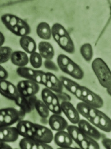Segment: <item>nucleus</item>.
I'll return each mask as SVG.
<instances>
[{
  "instance_id": "nucleus-1",
  "label": "nucleus",
  "mask_w": 111,
  "mask_h": 149,
  "mask_svg": "<svg viewBox=\"0 0 111 149\" xmlns=\"http://www.w3.org/2000/svg\"><path fill=\"white\" fill-rule=\"evenodd\" d=\"M76 108L80 115L86 118L96 127L106 132H111V118L99 109L93 107L82 102L77 104Z\"/></svg>"
},
{
  "instance_id": "nucleus-2",
  "label": "nucleus",
  "mask_w": 111,
  "mask_h": 149,
  "mask_svg": "<svg viewBox=\"0 0 111 149\" xmlns=\"http://www.w3.org/2000/svg\"><path fill=\"white\" fill-rule=\"evenodd\" d=\"M74 142L82 149H99L100 146L96 140L86 135L77 126L69 125L66 129Z\"/></svg>"
},
{
  "instance_id": "nucleus-3",
  "label": "nucleus",
  "mask_w": 111,
  "mask_h": 149,
  "mask_svg": "<svg viewBox=\"0 0 111 149\" xmlns=\"http://www.w3.org/2000/svg\"><path fill=\"white\" fill-rule=\"evenodd\" d=\"M92 68L100 85L105 88H111V70L107 63L101 58H96L92 63Z\"/></svg>"
},
{
  "instance_id": "nucleus-4",
  "label": "nucleus",
  "mask_w": 111,
  "mask_h": 149,
  "mask_svg": "<svg viewBox=\"0 0 111 149\" xmlns=\"http://www.w3.org/2000/svg\"><path fill=\"white\" fill-rule=\"evenodd\" d=\"M58 68L64 73L70 75L77 80H82L84 77V72L81 67L75 63L69 56L60 54L57 57Z\"/></svg>"
},
{
  "instance_id": "nucleus-5",
  "label": "nucleus",
  "mask_w": 111,
  "mask_h": 149,
  "mask_svg": "<svg viewBox=\"0 0 111 149\" xmlns=\"http://www.w3.org/2000/svg\"><path fill=\"white\" fill-rule=\"evenodd\" d=\"M74 95L82 102L93 107L100 109L104 106V101L101 97L86 87L80 86Z\"/></svg>"
},
{
  "instance_id": "nucleus-6",
  "label": "nucleus",
  "mask_w": 111,
  "mask_h": 149,
  "mask_svg": "<svg viewBox=\"0 0 111 149\" xmlns=\"http://www.w3.org/2000/svg\"><path fill=\"white\" fill-rule=\"evenodd\" d=\"M21 113L13 107L0 109V129L9 127L21 119Z\"/></svg>"
},
{
  "instance_id": "nucleus-7",
  "label": "nucleus",
  "mask_w": 111,
  "mask_h": 149,
  "mask_svg": "<svg viewBox=\"0 0 111 149\" xmlns=\"http://www.w3.org/2000/svg\"><path fill=\"white\" fill-rule=\"evenodd\" d=\"M32 135L31 138L46 144L50 143L54 139L53 131L44 126L33 123L32 126Z\"/></svg>"
},
{
  "instance_id": "nucleus-8",
  "label": "nucleus",
  "mask_w": 111,
  "mask_h": 149,
  "mask_svg": "<svg viewBox=\"0 0 111 149\" xmlns=\"http://www.w3.org/2000/svg\"><path fill=\"white\" fill-rule=\"evenodd\" d=\"M17 88L20 95L26 97L36 95L40 90L39 84L29 80L19 81Z\"/></svg>"
},
{
  "instance_id": "nucleus-9",
  "label": "nucleus",
  "mask_w": 111,
  "mask_h": 149,
  "mask_svg": "<svg viewBox=\"0 0 111 149\" xmlns=\"http://www.w3.org/2000/svg\"><path fill=\"white\" fill-rule=\"evenodd\" d=\"M17 73L22 78L42 84V78L45 72L41 70H37L29 67H18L17 69Z\"/></svg>"
},
{
  "instance_id": "nucleus-10",
  "label": "nucleus",
  "mask_w": 111,
  "mask_h": 149,
  "mask_svg": "<svg viewBox=\"0 0 111 149\" xmlns=\"http://www.w3.org/2000/svg\"><path fill=\"white\" fill-rule=\"evenodd\" d=\"M0 94L8 99L15 101L19 96L17 87L6 80H0Z\"/></svg>"
},
{
  "instance_id": "nucleus-11",
  "label": "nucleus",
  "mask_w": 111,
  "mask_h": 149,
  "mask_svg": "<svg viewBox=\"0 0 111 149\" xmlns=\"http://www.w3.org/2000/svg\"><path fill=\"white\" fill-rule=\"evenodd\" d=\"M60 107L62 112L64 113L69 120L74 125H77L80 120V117L74 105L70 102H62Z\"/></svg>"
},
{
  "instance_id": "nucleus-12",
  "label": "nucleus",
  "mask_w": 111,
  "mask_h": 149,
  "mask_svg": "<svg viewBox=\"0 0 111 149\" xmlns=\"http://www.w3.org/2000/svg\"><path fill=\"white\" fill-rule=\"evenodd\" d=\"M77 125V127L83 132L95 140L97 141L101 139V135L100 131L87 120L80 119Z\"/></svg>"
},
{
  "instance_id": "nucleus-13",
  "label": "nucleus",
  "mask_w": 111,
  "mask_h": 149,
  "mask_svg": "<svg viewBox=\"0 0 111 149\" xmlns=\"http://www.w3.org/2000/svg\"><path fill=\"white\" fill-rule=\"evenodd\" d=\"M53 140L56 145L61 148H70L73 144V140L70 135L64 130L56 131Z\"/></svg>"
},
{
  "instance_id": "nucleus-14",
  "label": "nucleus",
  "mask_w": 111,
  "mask_h": 149,
  "mask_svg": "<svg viewBox=\"0 0 111 149\" xmlns=\"http://www.w3.org/2000/svg\"><path fill=\"white\" fill-rule=\"evenodd\" d=\"M18 132L16 127H6L0 129V141L6 142L11 143L17 141L18 139Z\"/></svg>"
},
{
  "instance_id": "nucleus-15",
  "label": "nucleus",
  "mask_w": 111,
  "mask_h": 149,
  "mask_svg": "<svg viewBox=\"0 0 111 149\" xmlns=\"http://www.w3.org/2000/svg\"><path fill=\"white\" fill-rule=\"evenodd\" d=\"M21 149H49L53 148L48 144L39 142L30 138H23L19 143Z\"/></svg>"
},
{
  "instance_id": "nucleus-16",
  "label": "nucleus",
  "mask_w": 111,
  "mask_h": 149,
  "mask_svg": "<svg viewBox=\"0 0 111 149\" xmlns=\"http://www.w3.org/2000/svg\"><path fill=\"white\" fill-rule=\"evenodd\" d=\"M49 125L51 130L56 131L65 130L69 126L67 121L63 116L55 113L49 118Z\"/></svg>"
},
{
  "instance_id": "nucleus-17",
  "label": "nucleus",
  "mask_w": 111,
  "mask_h": 149,
  "mask_svg": "<svg viewBox=\"0 0 111 149\" xmlns=\"http://www.w3.org/2000/svg\"><path fill=\"white\" fill-rule=\"evenodd\" d=\"M56 43L65 52L70 54H74L75 48L74 41L68 32L59 37Z\"/></svg>"
},
{
  "instance_id": "nucleus-18",
  "label": "nucleus",
  "mask_w": 111,
  "mask_h": 149,
  "mask_svg": "<svg viewBox=\"0 0 111 149\" xmlns=\"http://www.w3.org/2000/svg\"><path fill=\"white\" fill-rule=\"evenodd\" d=\"M39 54L45 60H52L55 55V51L53 45L46 41H40L38 44Z\"/></svg>"
},
{
  "instance_id": "nucleus-19",
  "label": "nucleus",
  "mask_w": 111,
  "mask_h": 149,
  "mask_svg": "<svg viewBox=\"0 0 111 149\" xmlns=\"http://www.w3.org/2000/svg\"><path fill=\"white\" fill-rule=\"evenodd\" d=\"M46 74L47 81L45 86L56 93L63 91V86L60 79L53 73L46 72Z\"/></svg>"
},
{
  "instance_id": "nucleus-20",
  "label": "nucleus",
  "mask_w": 111,
  "mask_h": 149,
  "mask_svg": "<svg viewBox=\"0 0 111 149\" xmlns=\"http://www.w3.org/2000/svg\"><path fill=\"white\" fill-rule=\"evenodd\" d=\"M10 60L13 64L18 67H26L29 63V57L27 54L21 51H14L11 56Z\"/></svg>"
},
{
  "instance_id": "nucleus-21",
  "label": "nucleus",
  "mask_w": 111,
  "mask_h": 149,
  "mask_svg": "<svg viewBox=\"0 0 111 149\" xmlns=\"http://www.w3.org/2000/svg\"><path fill=\"white\" fill-rule=\"evenodd\" d=\"M19 44L21 47L26 54H29L30 55L36 52L37 44L35 40L29 36L21 37L19 40Z\"/></svg>"
},
{
  "instance_id": "nucleus-22",
  "label": "nucleus",
  "mask_w": 111,
  "mask_h": 149,
  "mask_svg": "<svg viewBox=\"0 0 111 149\" xmlns=\"http://www.w3.org/2000/svg\"><path fill=\"white\" fill-rule=\"evenodd\" d=\"M33 122L29 120H19L17 125V129L19 135L23 138H30L32 135V126Z\"/></svg>"
},
{
  "instance_id": "nucleus-23",
  "label": "nucleus",
  "mask_w": 111,
  "mask_h": 149,
  "mask_svg": "<svg viewBox=\"0 0 111 149\" xmlns=\"http://www.w3.org/2000/svg\"><path fill=\"white\" fill-rule=\"evenodd\" d=\"M38 36L41 39L48 40L51 38V28L50 25L46 22H40L36 29Z\"/></svg>"
},
{
  "instance_id": "nucleus-24",
  "label": "nucleus",
  "mask_w": 111,
  "mask_h": 149,
  "mask_svg": "<svg viewBox=\"0 0 111 149\" xmlns=\"http://www.w3.org/2000/svg\"><path fill=\"white\" fill-rule=\"evenodd\" d=\"M19 17L12 14H5L1 16V21L5 26L10 32L18 25Z\"/></svg>"
},
{
  "instance_id": "nucleus-25",
  "label": "nucleus",
  "mask_w": 111,
  "mask_h": 149,
  "mask_svg": "<svg viewBox=\"0 0 111 149\" xmlns=\"http://www.w3.org/2000/svg\"><path fill=\"white\" fill-rule=\"evenodd\" d=\"M59 79L61 81L63 87H64L70 93L74 95H75L76 90L80 87V85L68 77L60 76Z\"/></svg>"
},
{
  "instance_id": "nucleus-26",
  "label": "nucleus",
  "mask_w": 111,
  "mask_h": 149,
  "mask_svg": "<svg viewBox=\"0 0 111 149\" xmlns=\"http://www.w3.org/2000/svg\"><path fill=\"white\" fill-rule=\"evenodd\" d=\"M14 102L24 113H30L33 110L28 102L27 98L21 95H19L18 98Z\"/></svg>"
},
{
  "instance_id": "nucleus-27",
  "label": "nucleus",
  "mask_w": 111,
  "mask_h": 149,
  "mask_svg": "<svg viewBox=\"0 0 111 149\" xmlns=\"http://www.w3.org/2000/svg\"><path fill=\"white\" fill-rule=\"evenodd\" d=\"M80 54L83 58L88 62L92 60L93 56V51L92 45L90 43H86L82 45L80 49Z\"/></svg>"
},
{
  "instance_id": "nucleus-28",
  "label": "nucleus",
  "mask_w": 111,
  "mask_h": 149,
  "mask_svg": "<svg viewBox=\"0 0 111 149\" xmlns=\"http://www.w3.org/2000/svg\"><path fill=\"white\" fill-rule=\"evenodd\" d=\"M34 109L37 110L39 115L42 118H47L50 115V111L48 107L41 100L37 99Z\"/></svg>"
},
{
  "instance_id": "nucleus-29",
  "label": "nucleus",
  "mask_w": 111,
  "mask_h": 149,
  "mask_svg": "<svg viewBox=\"0 0 111 149\" xmlns=\"http://www.w3.org/2000/svg\"><path fill=\"white\" fill-rule=\"evenodd\" d=\"M67 32V31L66 28L59 23H55L51 27V35L56 42L58 41L59 37Z\"/></svg>"
},
{
  "instance_id": "nucleus-30",
  "label": "nucleus",
  "mask_w": 111,
  "mask_h": 149,
  "mask_svg": "<svg viewBox=\"0 0 111 149\" xmlns=\"http://www.w3.org/2000/svg\"><path fill=\"white\" fill-rule=\"evenodd\" d=\"M13 52L12 49L9 47L2 46L0 47V64L9 61Z\"/></svg>"
},
{
  "instance_id": "nucleus-31",
  "label": "nucleus",
  "mask_w": 111,
  "mask_h": 149,
  "mask_svg": "<svg viewBox=\"0 0 111 149\" xmlns=\"http://www.w3.org/2000/svg\"><path fill=\"white\" fill-rule=\"evenodd\" d=\"M42 57L40 55V54L35 52L32 54H30L29 57V62L30 63L31 65L35 69L40 68L43 64Z\"/></svg>"
},
{
  "instance_id": "nucleus-32",
  "label": "nucleus",
  "mask_w": 111,
  "mask_h": 149,
  "mask_svg": "<svg viewBox=\"0 0 111 149\" xmlns=\"http://www.w3.org/2000/svg\"><path fill=\"white\" fill-rule=\"evenodd\" d=\"M55 94L56 93L46 87L42 90L41 92L42 100L47 106L51 103L53 98Z\"/></svg>"
},
{
  "instance_id": "nucleus-33",
  "label": "nucleus",
  "mask_w": 111,
  "mask_h": 149,
  "mask_svg": "<svg viewBox=\"0 0 111 149\" xmlns=\"http://www.w3.org/2000/svg\"><path fill=\"white\" fill-rule=\"evenodd\" d=\"M51 103L54 106V113L55 114H58L60 115L62 112L61 110V107H60V103H59V99L58 97L56 96V94L54 96Z\"/></svg>"
},
{
  "instance_id": "nucleus-34",
  "label": "nucleus",
  "mask_w": 111,
  "mask_h": 149,
  "mask_svg": "<svg viewBox=\"0 0 111 149\" xmlns=\"http://www.w3.org/2000/svg\"><path fill=\"white\" fill-rule=\"evenodd\" d=\"M43 64H44L45 67L49 70H51L56 72L59 71L58 67L51 60H45Z\"/></svg>"
},
{
  "instance_id": "nucleus-35",
  "label": "nucleus",
  "mask_w": 111,
  "mask_h": 149,
  "mask_svg": "<svg viewBox=\"0 0 111 149\" xmlns=\"http://www.w3.org/2000/svg\"><path fill=\"white\" fill-rule=\"evenodd\" d=\"M56 94L58 99L59 100H61L62 102H70L71 99L70 95L66 93H63V91L60 93H56Z\"/></svg>"
},
{
  "instance_id": "nucleus-36",
  "label": "nucleus",
  "mask_w": 111,
  "mask_h": 149,
  "mask_svg": "<svg viewBox=\"0 0 111 149\" xmlns=\"http://www.w3.org/2000/svg\"><path fill=\"white\" fill-rule=\"evenodd\" d=\"M9 76L8 71L0 64V80H6Z\"/></svg>"
},
{
  "instance_id": "nucleus-37",
  "label": "nucleus",
  "mask_w": 111,
  "mask_h": 149,
  "mask_svg": "<svg viewBox=\"0 0 111 149\" xmlns=\"http://www.w3.org/2000/svg\"><path fill=\"white\" fill-rule=\"evenodd\" d=\"M27 98L28 102H29L31 107L32 108V109L33 110V109H34V106H35L36 102L37 99H38L37 97H36V95H33V96H31L30 97H28Z\"/></svg>"
},
{
  "instance_id": "nucleus-38",
  "label": "nucleus",
  "mask_w": 111,
  "mask_h": 149,
  "mask_svg": "<svg viewBox=\"0 0 111 149\" xmlns=\"http://www.w3.org/2000/svg\"><path fill=\"white\" fill-rule=\"evenodd\" d=\"M102 144L103 146L107 149H111V140L110 138H104L102 140Z\"/></svg>"
},
{
  "instance_id": "nucleus-39",
  "label": "nucleus",
  "mask_w": 111,
  "mask_h": 149,
  "mask_svg": "<svg viewBox=\"0 0 111 149\" xmlns=\"http://www.w3.org/2000/svg\"><path fill=\"white\" fill-rule=\"evenodd\" d=\"M12 147L7 143L0 141V149H12Z\"/></svg>"
},
{
  "instance_id": "nucleus-40",
  "label": "nucleus",
  "mask_w": 111,
  "mask_h": 149,
  "mask_svg": "<svg viewBox=\"0 0 111 149\" xmlns=\"http://www.w3.org/2000/svg\"><path fill=\"white\" fill-rule=\"evenodd\" d=\"M5 36L1 32H0V47H2V45L5 43Z\"/></svg>"
}]
</instances>
